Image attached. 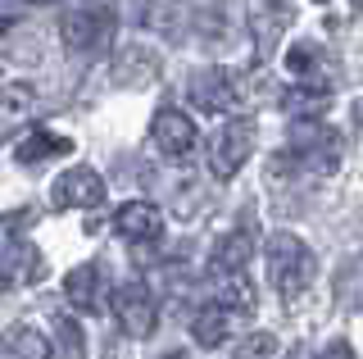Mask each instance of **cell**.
I'll use <instances>...</instances> for the list:
<instances>
[{
  "label": "cell",
  "instance_id": "cell-1",
  "mask_svg": "<svg viewBox=\"0 0 363 359\" xmlns=\"http://www.w3.org/2000/svg\"><path fill=\"white\" fill-rule=\"evenodd\" d=\"M264 260H268V282L277 287V296L286 300V305H295V300L313 287V277H318V255L295 237V232L268 237Z\"/></svg>",
  "mask_w": 363,
  "mask_h": 359
},
{
  "label": "cell",
  "instance_id": "cell-2",
  "mask_svg": "<svg viewBox=\"0 0 363 359\" xmlns=\"http://www.w3.org/2000/svg\"><path fill=\"white\" fill-rule=\"evenodd\" d=\"M60 37L73 55H96L113 37V9L105 0H77L60 14Z\"/></svg>",
  "mask_w": 363,
  "mask_h": 359
},
{
  "label": "cell",
  "instance_id": "cell-3",
  "mask_svg": "<svg viewBox=\"0 0 363 359\" xmlns=\"http://www.w3.org/2000/svg\"><path fill=\"white\" fill-rule=\"evenodd\" d=\"M255 155V123L250 118H227L209 137V168L213 177H236L245 160Z\"/></svg>",
  "mask_w": 363,
  "mask_h": 359
},
{
  "label": "cell",
  "instance_id": "cell-4",
  "mask_svg": "<svg viewBox=\"0 0 363 359\" xmlns=\"http://www.w3.org/2000/svg\"><path fill=\"white\" fill-rule=\"evenodd\" d=\"M113 319H118V328L128 336H150L159 328L155 296L141 282H123L118 291H113Z\"/></svg>",
  "mask_w": 363,
  "mask_h": 359
},
{
  "label": "cell",
  "instance_id": "cell-5",
  "mask_svg": "<svg viewBox=\"0 0 363 359\" xmlns=\"http://www.w3.org/2000/svg\"><path fill=\"white\" fill-rule=\"evenodd\" d=\"M295 23V0H255L250 5V32H255V50L259 60H268L277 50L281 32Z\"/></svg>",
  "mask_w": 363,
  "mask_h": 359
},
{
  "label": "cell",
  "instance_id": "cell-6",
  "mask_svg": "<svg viewBox=\"0 0 363 359\" xmlns=\"http://www.w3.org/2000/svg\"><path fill=\"white\" fill-rule=\"evenodd\" d=\"M150 141L159 155H168V160H182V155L196 150L200 132L196 123H191V114H182V109H159L155 123H150Z\"/></svg>",
  "mask_w": 363,
  "mask_h": 359
},
{
  "label": "cell",
  "instance_id": "cell-7",
  "mask_svg": "<svg viewBox=\"0 0 363 359\" xmlns=\"http://www.w3.org/2000/svg\"><path fill=\"white\" fill-rule=\"evenodd\" d=\"M155 77H159V55L150 46H141V41L118 46V55H113V87L141 92V87H150Z\"/></svg>",
  "mask_w": 363,
  "mask_h": 359
},
{
  "label": "cell",
  "instance_id": "cell-8",
  "mask_svg": "<svg viewBox=\"0 0 363 359\" xmlns=\"http://www.w3.org/2000/svg\"><path fill=\"white\" fill-rule=\"evenodd\" d=\"M55 205L60 209H96L105 205V177L96 168H68V173L55 182Z\"/></svg>",
  "mask_w": 363,
  "mask_h": 359
},
{
  "label": "cell",
  "instance_id": "cell-9",
  "mask_svg": "<svg viewBox=\"0 0 363 359\" xmlns=\"http://www.w3.org/2000/svg\"><path fill=\"white\" fill-rule=\"evenodd\" d=\"M186 96L191 105L204 109V114H227V109H236V100H241V92H236V82L227 77L223 69H204L186 82Z\"/></svg>",
  "mask_w": 363,
  "mask_h": 359
},
{
  "label": "cell",
  "instance_id": "cell-10",
  "mask_svg": "<svg viewBox=\"0 0 363 359\" xmlns=\"http://www.w3.org/2000/svg\"><path fill=\"white\" fill-rule=\"evenodd\" d=\"M286 69H291V77L304 87V92H318V96H327V92H332L327 55L318 50L313 41H300V46H291V55H286Z\"/></svg>",
  "mask_w": 363,
  "mask_h": 359
},
{
  "label": "cell",
  "instance_id": "cell-11",
  "mask_svg": "<svg viewBox=\"0 0 363 359\" xmlns=\"http://www.w3.org/2000/svg\"><path fill=\"white\" fill-rule=\"evenodd\" d=\"M64 300L73 309H82V314H96L100 305H105V277H100V264H77V268H68V277H64Z\"/></svg>",
  "mask_w": 363,
  "mask_h": 359
},
{
  "label": "cell",
  "instance_id": "cell-12",
  "mask_svg": "<svg viewBox=\"0 0 363 359\" xmlns=\"http://www.w3.org/2000/svg\"><path fill=\"white\" fill-rule=\"evenodd\" d=\"M113 228H118L123 241H159L164 219H159V209L150 200H128V205H118V214H113Z\"/></svg>",
  "mask_w": 363,
  "mask_h": 359
},
{
  "label": "cell",
  "instance_id": "cell-13",
  "mask_svg": "<svg viewBox=\"0 0 363 359\" xmlns=\"http://www.w3.org/2000/svg\"><path fill=\"white\" fill-rule=\"evenodd\" d=\"M37 87H28V82H14V87H5L0 92V141L5 137H14V132L23 128V123H32V114H37Z\"/></svg>",
  "mask_w": 363,
  "mask_h": 359
},
{
  "label": "cell",
  "instance_id": "cell-14",
  "mask_svg": "<svg viewBox=\"0 0 363 359\" xmlns=\"http://www.w3.org/2000/svg\"><path fill=\"white\" fill-rule=\"evenodd\" d=\"M45 273V260L32 250L28 241H14L0 250V287H18V282H37Z\"/></svg>",
  "mask_w": 363,
  "mask_h": 359
},
{
  "label": "cell",
  "instance_id": "cell-15",
  "mask_svg": "<svg viewBox=\"0 0 363 359\" xmlns=\"http://www.w3.org/2000/svg\"><path fill=\"white\" fill-rule=\"evenodd\" d=\"M0 350H5V359H50L55 346H50V336L37 332L32 323H18V328L0 332Z\"/></svg>",
  "mask_w": 363,
  "mask_h": 359
},
{
  "label": "cell",
  "instance_id": "cell-16",
  "mask_svg": "<svg viewBox=\"0 0 363 359\" xmlns=\"http://www.w3.org/2000/svg\"><path fill=\"white\" fill-rule=\"evenodd\" d=\"M213 291H218V305L227 309V314H255V305H259V291H255V282H250L245 273H218L213 277Z\"/></svg>",
  "mask_w": 363,
  "mask_h": 359
},
{
  "label": "cell",
  "instance_id": "cell-17",
  "mask_svg": "<svg viewBox=\"0 0 363 359\" xmlns=\"http://www.w3.org/2000/svg\"><path fill=\"white\" fill-rule=\"evenodd\" d=\"M227 328H232V314L223 305H204V309H196V319H191V336H196V346H204V350L223 346Z\"/></svg>",
  "mask_w": 363,
  "mask_h": 359
},
{
  "label": "cell",
  "instance_id": "cell-18",
  "mask_svg": "<svg viewBox=\"0 0 363 359\" xmlns=\"http://www.w3.org/2000/svg\"><path fill=\"white\" fill-rule=\"evenodd\" d=\"M68 150H73V141L60 137V132H32L28 141L14 145V160L18 164H41V160H60Z\"/></svg>",
  "mask_w": 363,
  "mask_h": 359
},
{
  "label": "cell",
  "instance_id": "cell-19",
  "mask_svg": "<svg viewBox=\"0 0 363 359\" xmlns=\"http://www.w3.org/2000/svg\"><path fill=\"white\" fill-rule=\"evenodd\" d=\"M245 264H250V237L245 232H227V237L213 245V260H209L213 277L218 273H245Z\"/></svg>",
  "mask_w": 363,
  "mask_h": 359
},
{
  "label": "cell",
  "instance_id": "cell-20",
  "mask_svg": "<svg viewBox=\"0 0 363 359\" xmlns=\"http://www.w3.org/2000/svg\"><path fill=\"white\" fill-rule=\"evenodd\" d=\"M272 355H277V336L272 332H250L236 346V359H272Z\"/></svg>",
  "mask_w": 363,
  "mask_h": 359
},
{
  "label": "cell",
  "instance_id": "cell-21",
  "mask_svg": "<svg viewBox=\"0 0 363 359\" xmlns=\"http://www.w3.org/2000/svg\"><path fill=\"white\" fill-rule=\"evenodd\" d=\"M55 336H60V346L68 350V359H82L86 355V336L77 332L73 319H55Z\"/></svg>",
  "mask_w": 363,
  "mask_h": 359
},
{
  "label": "cell",
  "instance_id": "cell-22",
  "mask_svg": "<svg viewBox=\"0 0 363 359\" xmlns=\"http://www.w3.org/2000/svg\"><path fill=\"white\" fill-rule=\"evenodd\" d=\"M318 359H354V346H350V341H327Z\"/></svg>",
  "mask_w": 363,
  "mask_h": 359
},
{
  "label": "cell",
  "instance_id": "cell-23",
  "mask_svg": "<svg viewBox=\"0 0 363 359\" xmlns=\"http://www.w3.org/2000/svg\"><path fill=\"white\" fill-rule=\"evenodd\" d=\"M286 359H309V355H304V350H300V346H295V350H291Z\"/></svg>",
  "mask_w": 363,
  "mask_h": 359
},
{
  "label": "cell",
  "instance_id": "cell-24",
  "mask_svg": "<svg viewBox=\"0 0 363 359\" xmlns=\"http://www.w3.org/2000/svg\"><path fill=\"white\" fill-rule=\"evenodd\" d=\"M0 32H9V18H0Z\"/></svg>",
  "mask_w": 363,
  "mask_h": 359
}]
</instances>
